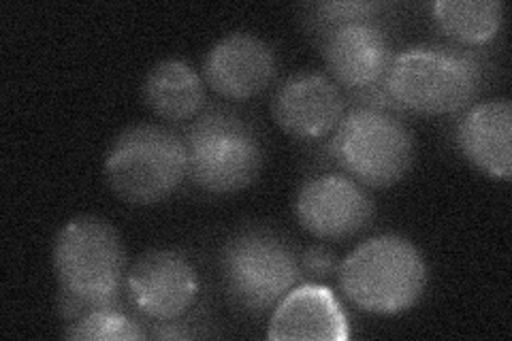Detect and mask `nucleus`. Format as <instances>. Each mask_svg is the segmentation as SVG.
Returning <instances> with one entry per match:
<instances>
[{
	"label": "nucleus",
	"mask_w": 512,
	"mask_h": 341,
	"mask_svg": "<svg viewBox=\"0 0 512 341\" xmlns=\"http://www.w3.org/2000/svg\"><path fill=\"white\" fill-rule=\"evenodd\" d=\"M143 101L167 122L195 120L207 103L205 79L184 60H160L143 81Z\"/></svg>",
	"instance_id": "obj_15"
},
{
	"label": "nucleus",
	"mask_w": 512,
	"mask_h": 341,
	"mask_svg": "<svg viewBox=\"0 0 512 341\" xmlns=\"http://www.w3.org/2000/svg\"><path fill=\"white\" fill-rule=\"evenodd\" d=\"M329 154L348 177L367 188H389L410 173L416 141L393 111L359 105L344 113L329 141Z\"/></svg>",
	"instance_id": "obj_7"
},
{
	"label": "nucleus",
	"mask_w": 512,
	"mask_h": 341,
	"mask_svg": "<svg viewBox=\"0 0 512 341\" xmlns=\"http://www.w3.org/2000/svg\"><path fill=\"white\" fill-rule=\"evenodd\" d=\"M276 50L252 32H231L216 41L203 60V79L227 101H248L274 84Z\"/></svg>",
	"instance_id": "obj_11"
},
{
	"label": "nucleus",
	"mask_w": 512,
	"mask_h": 341,
	"mask_svg": "<svg viewBox=\"0 0 512 341\" xmlns=\"http://www.w3.org/2000/svg\"><path fill=\"white\" fill-rule=\"evenodd\" d=\"M483 84L485 62L478 54L425 43L395 54L384 77V90L395 107L421 116H448L468 109Z\"/></svg>",
	"instance_id": "obj_1"
},
{
	"label": "nucleus",
	"mask_w": 512,
	"mask_h": 341,
	"mask_svg": "<svg viewBox=\"0 0 512 341\" xmlns=\"http://www.w3.org/2000/svg\"><path fill=\"white\" fill-rule=\"evenodd\" d=\"M126 292L133 310L152 322L182 320L199 299V273L173 250L141 254L126 271Z\"/></svg>",
	"instance_id": "obj_8"
},
{
	"label": "nucleus",
	"mask_w": 512,
	"mask_h": 341,
	"mask_svg": "<svg viewBox=\"0 0 512 341\" xmlns=\"http://www.w3.org/2000/svg\"><path fill=\"white\" fill-rule=\"evenodd\" d=\"M382 3H367V0H342V3H318L312 5L316 26L320 30H329L346 22L372 20L376 13L382 11Z\"/></svg>",
	"instance_id": "obj_18"
},
{
	"label": "nucleus",
	"mask_w": 512,
	"mask_h": 341,
	"mask_svg": "<svg viewBox=\"0 0 512 341\" xmlns=\"http://www.w3.org/2000/svg\"><path fill=\"white\" fill-rule=\"evenodd\" d=\"M103 173L111 192L124 203H160L188 177L186 141L165 126L133 124L111 143Z\"/></svg>",
	"instance_id": "obj_4"
},
{
	"label": "nucleus",
	"mask_w": 512,
	"mask_h": 341,
	"mask_svg": "<svg viewBox=\"0 0 512 341\" xmlns=\"http://www.w3.org/2000/svg\"><path fill=\"white\" fill-rule=\"evenodd\" d=\"M64 337L77 341H135L148 339V333L118 305H111L99 307V310H92L79 320L69 322Z\"/></svg>",
	"instance_id": "obj_17"
},
{
	"label": "nucleus",
	"mask_w": 512,
	"mask_h": 341,
	"mask_svg": "<svg viewBox=\"0 0 512 341\" xmlns=\"http://www.w3.org/2000/svg\"><path fill=\"white\" fill-rule=\"evenodd\" d=\"M299 263H301V271L308 273L312 280H327L333 273H338V267H340L338 256L325 246H310L301 254Z\"/></svg>",
	"instance_id": "obj_19"
},
{
	"label": "nucleus",
	"mask_w": 512,
	"mask_h": 341,
	"mask_svg": "<svg viewBox=\"0 0 512 341\" xmlns=\"http://www.w3.org/2000/svg\"><path fill=\"white\" fill-rule=\"evenodd\" d=\"M184 141L190 182L210 194L242 192L263 171V141L235 111H201L184 133Z\"/></svg>",
	"instance_id": "obj_5"
},
{
	"label": "nucleus",
	"mask_w": 512,
	"mask_h": 341,
	"mask_svg": "<svg viewBox=\"0 0 512 341\" xmlns=\"http://www.w3.org/2000/svg\"><path fill=\"white\" fill-rule=\"evenodd\" d=\"M220 278L235 307L265 316L299 286L303 271L282 235L269 226H244L220 250Z\"/></svg>",
	"instance_id": "obj_3"
},
{
	"label": "nucleus",
	"mask_w": 512,
	"mask_h": 341,
	"mask_svg": "<svg viewBox=\"0 0 512 341\" xmlns=\"http://www.w3.org/2000/svg\"><path fill=\"white\" fill-rule=\"evenodd\" d=\"M295 216L310 235L344 241L372 224L376 205L370 192L346 173H323L299 188Z\"/></svg>",
	"instance_id": "obj_9"
},
{
	"label": "nucleus",
	"mask_w": 512,
	"mask_h": 341,
	"mask_svg": "<svg viewBox=\"0 0 512 341\" xmlns=\"http://www.w3.org/2000/svg\"><path fill=\"white\" fill-rule=\"evenodd\" d=\"M429 271L421 250L402 235L365 239L338 267L344 297L361 312L404 314L421 301Z\"/></svg>",
	"instance_id": "obj_2"
},
{
	"label": "nucleus",
	"mask_w": 512,
	"mask_h": 341,
	"mask_svg": "<svg viewBox=\"0 0 512 341\" xmlns=\"http://www.w3.org/2000/svg\"><path fill=\"white\" fill-rule=\"evenodd\" d=\"M54 271L60 290L82 303L86 314L118 305L126 280L122 237L103 218H73L56 235Z\"/></svg>",
	"instance_id": "obj_6"
},
{
	"label": "nucleus",
	"mask_w": 512,
	"mask_h": 341,
	"mask_svg": "<svg viewBox=\"0 0 512 341\" xmlns=\"http://www.w3.org/2000/svg\"><path fill=\"white\" fill-rule=\"evenodd\" d=\"M346 113V99L325 73L303 71L284 79L271 99V116L286 135L301 141L323 139Z\"/></svg>",
	"instance_id": "obj_12"
},
{
	"label": "nucleus",
	"mask_w": 512,
	"mask_h": 341,
	"mask_svg": "<svg viewBox=\"0 0 512 341\" xmlns=\"http://www.w3.org/2000/svg\"><path fill=\"white\" fill-rule=\"evenodd\" d=\"M457 145L472 165L493 180L512 175V103L489 99L472 105L457 124Z\"/></svg>",
	"instance_id": "obj_14"
},
{
	"label": "nucleus",
	"mask_w": 512,
	"mask_h": 341,
	"mask_svg": "<svg viewBox=\"0 0 512 341\" xmlns=\"http://www.w3.org/2000/svg\"><path fill=\"white\" fill-rule=\"evenodd\" d=\"M431 11L444 35L461 45H485L504 24L500 0H438Z\"/></svg>",
	"instance_id": "obj_16"
},
{
	"label": "nucleus",
	"mask_w": 512,
	"mask_h": 341,
	"mask_svg": "<svg viewBox=\"0 0 512 341\" xmlns=\"http://www.w3.org/2000/svg\"><path fill=\"white\" fill-rule=\"evenodd\" d=\"M323 58L335 84L365 92L384 84L395 54L387 28L376 20H357L325 30Z\"/></svg>",
	"instance_id": "obj_10"
},
{
	"label": "nucleus",
	"mask_w": 512,
	"mask_h": 341,
	"mask_svg": "<svg viewBox=\"0 0 512 341\" xmlns=\"http://www.w3.org/2000/svg\"><path fill=\"white\" fill-rule=\"evenodd\" d=\"M267 339L344 341L348 339V318L327 286L301 284L276 305Z\"/></svg>",
	"instance_id": "obj_13"
}]
</instances>
